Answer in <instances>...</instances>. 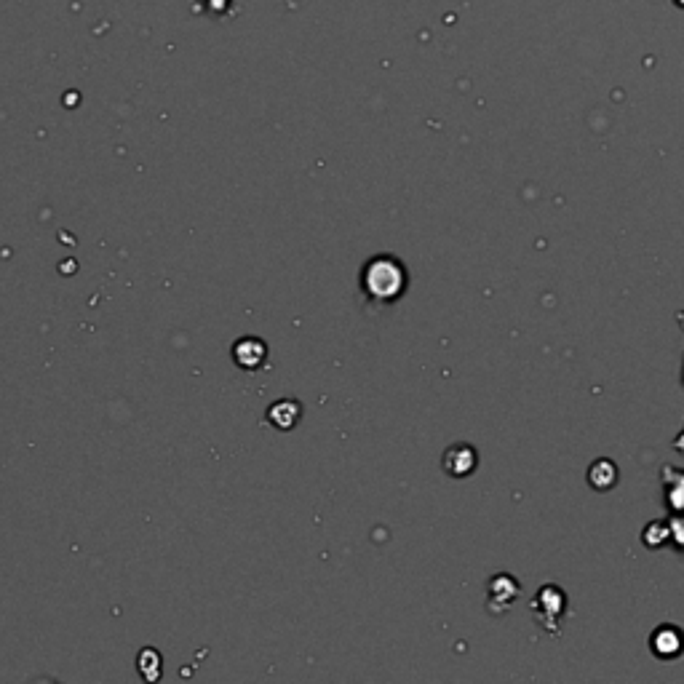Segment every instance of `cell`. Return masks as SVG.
Masks as SVG:
<instances>
[{"label":"cell","mask_w":684,"mask_h":684,"mask_svg":"<svg viewBox=\"0 0 684 684\" xmlns=\"http://www.w3.org/2000/svg\"><path fill=\"white\" fill-rule=\"evenodd\" d=\"M268 420L276 425V428H281V431H289V428H294V423L300 420V404H297V401H276V404L270 407Z\"/></svg>","instance_id":"8"},{"label":"cell","mask_w":684,"mask_h":684,"mask_svg":"<svg viewBox=\"0 0 684 684\" xmlns=\"http://www.w3.org/2000/svg\"><path fill=\"white\" fill-rule=\"evenodd\" d=\"M666 503L674 513H684V473L676 468H666Z\"/></svg>","instance_id":"9"},{"label":"cell","mask_w":684,"mask_h":684,"mask_svg":"<svg viewBox=\"0 0 684 684\" xmlns=\"http://www.w3.org/2000/svg\"><path fill=\"white\" fill-rule=\"evenodd\" d=\"M233 359H236L238 367L260 369L262 361L268 359V348H265L262 340H257V337H244V340L236 342V348H233Z\"/></svg>","instance_id":"6"},{"label":"cell","mask_w":684,"mask_h":684,"mask_svg":"<svg viewBox=\"0 0 684 684\" xmlns=\"http://www.w3.org/2000/svg\"><path fill=\"white\" fill-rule=\"evenodd\" d=\"M407 268L391 254H380L375 260L367 262L361 273V286L364 292L377 302H396L407 289Z\"/></svg>","instance_id":"1"},{"label":"cell","mask_w":684,"mask_h":684,"mask_svg":"<svg viewBox=\"0 0 684 684\" xmlns=\"http://www.w3.org/2000/svg\"><path fill=\"white\" fill-rule=\"evenodd\" d=\"M530 610L548 634H559V623H562L564 612H567V594L559 586L548 583L535 594V599L530 602Z\"/></svg>","instance_id":"2"},{"label":"cell","mask_w":684,"mask_h":684,"mask_svg":"<svg viewBox=\"0 0 684 684\" xmlns=\"http://www.w3.org/2000/svg\"><path fill=\"white\" fill-rule=\"evenodd\" d=\"M522 594V586L513 575H495L489 580V610L505 612Z\"/></svg>","instance_id":"4"},{"label":"cell","mask_w":684,"mask_h":684,"mask_svg":"<svg viewBox=\"0 0 684 684\" xmlns=\"http://www.w3.org/2000/svg\"><path fill=\"white\" fill-rule=\"evenodd\" d=\"M476 465H479V457H476V449L471 444H455L444 452V471L455 479L471 476Z\"/></svg>","instance_id":"5"},{"label":"cell","mask_w":684,"mask_h":684,"mask_svg":"<svg viewBox=\"0 0 684 684\" xmlns=\"http://www.w3.org/2000/svg\"><path fill=\"white\" fill-rule=\"evenodd\" d=\"M618 479V465L612 463L610 457H599V460H594L591 468H588V484H591L596 492H610V489H615Z\"/></svg>","instance_id":"7"},{"label":"cell","mask_w":684,"mask_h":684,"mask_svg":"<svg viewBox=\"0 0 684 684\" xmlns=\"http://www.w3.org/2000/svg\"><path fill=\"white\" fill-rule=\"evenodd\" d=\"M650 650L658 660H676L684 655V631L674 623H663L652 631Z\"/></svg>","instance_id":"3"},{"label":"cell","mask_w":684,"mask_h":684,"mask_svg":"<svg viewBox=\"0 0 684 684\" xmlns=\"http://www.w3.org/2000/svg\"><path fill=\"white\" fill-rule=\"evenodd\" d=\"M668 524H671V543L684 551V516H674Z\"/></svg>","instance_id":"11"},{"label":"cell","mask_w":684,"mask_h":684,"mask_svg":"<svg viewBox=\"0 0 684 684\" xmlns=\"http://www.w3.org/2000/svg\"><path fill=\"white\" fill-rule=\"evenodd\" d=\"M642 543L647 548H663L666 543H671V524L663 522V519H655L642 530Z\"/></svg>","instance_id":"10"}]
</instances>
